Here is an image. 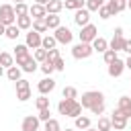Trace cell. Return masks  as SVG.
<instances>
[{
  "label": "cell",
  "instance_id": "7a4b0ae2",
  "mask_svg": "<svg viewBox=\"0 0 131 131\" xmlns=\"http://www.w3.org/2000/svg\"><path fill=\"white\" fill-rule=\"evenodd\" d=\"M0 23H2L4 27L16 23V14H14V6H12V4H2V6H0Z\"/></svg>",
  "mask_w": 131,
  "mask_h": 131
},
{
  "label": "cell",
  "instance_id": "8fae6325",
  "mask_svg": "<svg viewBox=\"0 0 131 131\" xmlns=\"http://www.w3.org/2000/svg\"><path fill=\"white\" fill-rule=\"evenodd\" d=\"M37 90H39L41 94H49V92H53V90H55V80H53L51 76L43 78V80L37 84Z\"/></svg>",
  "mask_w": 131,
  "mask_h": 131
},
{
  "label": "cell",
  "instance_id": "ee69618b",
  "mask_svg": "<svg viewBox=\"0 0 131 131\" xmlns=\"http://www.w3.org/2000/svg\"><path fill=\"white\" fill-rule=\"evenodd\" d=\"M53 66H55V70H57V72H63V70H66V61H63L61 57L53 59Z\"/></svg>",
  "mask_w": 131,
  "mask_h": 131
},
{
  "label": "cell",
  "instance_id": "7dc6e473",
  "mask_svg": "<svg viewBox=\"0 0 131 131\" xmlns=\"http://www.w3.org/2000/svg\"><path fill=\"white\" fill-rule=\"evenodd\" d=\"M121 51H125V53L131 55V39H125V41H123V49H121Z\"/></svg>",
  "mask_w": 131,
  "mask_h": 131
},
{
  "label": "cell",
  "instance_id": "277c9868",
  "mask_svg": "<svg viewBox=\"0 0 131 131\" xmlns=\"http://www.w3.org/2000/svg\"><path fill=\"white\" fill-rule=\"evenodd\" d=\"M82 31H80V41L82 43H92L96 37H98V29L92 25V23H88V25H84V27H80Z\"/></svg>",
  "mask_w": 131,
  "mask_h": 131
},
{
  "label": "cell",
  "instance_id": "4dcf8cb0",
  "mask_svg": "<svg viewBox=\"0 0 131 131\" xmlns=\"http://www.w3.org/2000/svg\"><path fill=\"white\" fill-rule=\"evenodd\" d=\"M80 115H82V104H80L78 100H74V102H72V108H70V113H68V117L76 119V117H80Z\"/></svg>",
  "mask_w": 131,
  "mask_h": 131
},
{
  "label": "cell",
  "instance_id": "f546056e",
  "mask_svg": "<svg viewBox=\"0 0 131 131\" xmlns=\"http://www.w3.org/2000/svg\"><path fill=\"white\" fill-rule=\"evenodd\" d=\"M61 96H63V98H72V100H76V98H78V90H76L74 86H66V88L61 90Z\"/></svg>",
  "mask_w": 131,
  "mask_h": 131
},
{
  "label": "cell",
  "instance_id": "2e32d148",
  "mask_svg": "<svg viewBox=\"0 0 131 131\" xmlns=\"http://www.w3.org/2000/svg\"><path fill=\"white\" fill-rule=\"evenodd\" d=\"M106 6L111 8V12H113V16H115L117 12H123V10L127 8V0H108Z\"/></svg>",
  "mask_w": 131,
  "mask_h": 131
},
{
  "label": "cell",
  "instance_id": "681fc988",
  "mask_svg": "<svg viewBox=\"0 0 131 131\" xmlns=\"http://www.w3.org/2000/svg\"><path fill=\"white\" fill-rule=\"evenodd\" d=\"M4 33H6V27H4V25H2V23H0V37H2V35H4Z\"/></svg>",
  "mask_w": 131,
  "mask_h": 131
},
{
  "label": "cell",
  "instance_id": "44dd1931",
  "mask_svg": "<svg viewBox=\"0 0 131 131\" xmlns=\"http://www.w3.org/2000/svg\"><path fill=\"white\" fill-rule=\"evenodd\" d=\"M72 98H61L59 102H57V113L59 115H63V117H68V113H70V108H72Z\"/></svg>",
  "mask_w": 131,
  "mask_h": 131
},
{
  "label": "cell",
  "instance_id": "e0dca14e",
  "mask_svg": "<svg viewBox=\"0 0 131 131\" xmlns=\"http://www.w3.org/2000/svg\"><path fill=\"white\" fill-rule=\"evenodd\" d=\"M61 8H63V2H61V0H49V2L45 4L47 14H59Z\"/></svg>",
  "mask_w": 131,
  "mask_h": 131
},
{
  "label": "cell",
  "instance_id": "8d00e7d4",
  "mask_svg": "<svg viewBox=\"0 0 131 131\" xmlns=\"http://www.w3.org/2000/svg\"><path fill=\"white\" fill-rule=\"evenodd\" d=\"M35 106H37L39 111H41V108H49V98H47L45 94H41V96L35 100Z\"/></svg>",
  "mask_w": 131,
  "mask_h": 131
},
{
  "label": "cell",
  "instance_id": "e575fe53",
  "mask_svg": "<svg viewBox=\"0 0 131 131\" xmlns=\"http://www.w3.org/2000/svg\"><path fill=\"white\" fill-rule=\"evenodd\" d=\"M102 4H104V0H86V8H88L90 12H96Z\"/></svg>",
  "mask_w": 131,
  "mask_h": 131
},
{
  "label": "cell",
  "instance_id": "d6986e66",
  "mask_svg": "<svg viewBox=\"0 0 131 131\" xmlns=\"http://www.w3.org/2000/svg\"><path fill=\"white\" fill-rule=\"evenodd\" d=\"M90 45H92V49H94V51H98V53H104V51L108 49V41H106L104 37H96Z\"/></svg>",
  "mask_w": 131,
  "mask_h": 131
},
{
  "label": "cell",
  "instance_id": "1f68e13d",
  "mask_svg": "<svg viewBox=\"0 0 131 131\" xmlns=\"http://www.w3.org/2000/svg\"><path fill=\"white\" fill-rule=\"evenodd\" d=\"M98 131H111L113 129V125H111V119H106V117H100L98 119V127H96Z\"/></svg>",
  "mask_w": 131,
  "mask_h": 131
},
{
  "label": "cell",
  "instance_id": "9a60e30c",
  "mask_svg": "<svg viewBox=\"0 0 131 131\" xmlns=\"http://www.w3.org/2000/svg\"><path fill=\"white\" fill-rule=\"evenodd\" d=\"M29 14H31L33 20H35V18H45L47 10H45L43 4H33V6H29Z\"/></svg>",
  "mask_w": 131,
  "mask_h": 131
},
{
  "label": "cell",
  "instance_id": "f6af8a7d",
  "mask_svg": "<svg viewBox=\"0 0 131 131\" xmlns=\"http://www.w3.org/2000/svg\"><path fill=\"white\" fill-rule=\"evenodd\" d=\"M14 84H16V90H25V88H31V86H29V80H25V78L16 80Z\"/></svg>",
  "mask_w": 131,
  "mask_h": 131
},
{
  "label": "cell",
  "instance_id": "4fadbf2b",
  "mask_svg": "<svg viewBox=\"0 0 131 131\" xmlns=\"http://www.w3.org/2000/svg\"><path fill=\"white\" fill-rule=\"evenodd\" d=\"M12 55H14V61H16V66H23V61L29 57V47H27V45H16Z\"/></svg>",
  "mask_w": 131,
  "mask_h": 131
},
{
  "label": "cell",
  "instance_id": "6da1fadb",
  "mask_svg": "<svg viewBox=\"0 0 131 131\" xmlns=\"http://www.w3.org/2000/svg\"><path fill=\"white\" fill-rule=\"evenodd\" d=\"M100 100H104V94H102V92H98V90H88V92L82 94L80 104H82V108H90V106H94V104L100 102Z\"/></svg>",
  "mask_w": 131,
  "mask_h": 131
},
{
  "label": "cell",
  "instance_id": "c3c4849f",
  "mask_svg": "<svg viewBox=\"0 0 131 131\" xmlns=\"http://www.w3.org/2000/svg\"><path fill=\"white\" fill-rule=\"evenodd\" d=\"M125 68H127V70H131V55L125 59Z\"/></svg>",
  "mask_w": 131,
  "mask_h": 131
},
{
  "label": "cell",
  "instance_id": "7402d4cb",
  "mask_svg": "<svg viewBox=\"0 0 131 131\" xmlns=\"http://www.w3.org/2000/svg\"><path fill=\"white\" fill-rule=\"evenodd\" d=\"M0 66H2V68H10V66H14V55L8 53V51H0Z\"/></svg>",
  "mask_w": 131,
  "mask_h": 131
},
{
  "label": "cell",
  "instance_id": "ac0fdd59",
  "mask_svg": "<svg viewBox=\"0 0 131 131\" xmlns=\"http://www.w3.org/2000/svg\"><path fill=\"white\" fill-rule=\"evenodd\" d=\"M16 27H18L20 31H27V29H31V27H33V18H31V14L16 16Z\"/></svg>",
  "mask_w": 131,
  "mask_h": 131
},
{
  "label": "cell",
  "instance_id": "f35d334b",
  "mask_svg": "<svg viewBox=\"0 0 131 131\" xmlns=\"http://www.w3.org/2000/svg\"><path fill=\"white\" fill-rule=\"evenodd\" d=\"M102 57H104V63L108 66L111 61H115V59H117V51H115V49H106V51L102 53Z\"/></svg>",
  "mask_w": 131,
  "mask_h": 131
},
{
  "label": "cell",
  "instance_id": "7bdbcfd3",
  "mask_svg": "<svg viewBox=\"0 0 131 131\" xmlns=\"http://www.w3.org/2000/svg\"><path fill=\"white\" fill-rule=\"evenodd\" d=\"M37 117H39V121H43V123H45V121H49V119H51V111H49V108H41Z\"/></svg>",
  "mask_w": 131,
  "mask_h": 131
},
{
  "label": "cell",
  "instance_id": "9c48e42d",
  "mask_svg": "<svg viewBox=\"0 0 131 131\" xmlns=\"http://www.w3.org/2000/svg\"><path fill=\"white\" fill-rule=\"evenodd\" d=\"M41 33H37V31H29L27 33V41H25V45L29 47V49H37V47H41Z\"/></svg>",
  "mask_w": 131,
  "mask_h": 131
},
{
  "label": "cell",
  "instance_id": "6f0895ef",
  "mask_svg": "<svg viewBox=\"0 0 131 131\" xmlns=\"http://www.w3.org/2000/svg\"><path fill=\"white\" fill-rule=\"evenodd\" d=\"M111 131H115V129H111Z\"/></svg>",
  "mask_w": 131,
  "mask_h": 131
},
{
  "label": "cell",
  "instance_id": "11a10c76",
  "mask_svg": "<svg viewBox=\"0 0 131 131\" xmlns=\"http://www.w3.org/2000/svg\"><path fill=\"white\" fill-rule=\"evenodd\" d=\"M66 131H76V129H72V127H68V129H66Z\"/></svg>",
  "mask_w": 131,
  "mask_h": 131
},
{
  "label": "cell",
  "instance_id": "ab89813d",
  "mask_svg": "<svg viewBox=\"0 0 131 131\" xmlns=\"http://www.w3.org/2000/svg\"><path fill=\"white\" fill-rule=\"evenodd\" d=\"M16 98L20 102H27L31 98V88H25V90H16Z\"/></svg>",
  "mask_w": 131,
  "mask_h": 131
},
{
  "label": "cell",
  "instance_id": "60d3db41",
  "mask_svg": "<svg viewBox=\"0 0 131 131\" xmlns=\"http://www.w3.org/2000/svg\"><path fill=\"white\" fill-rule=\"evenodd\" d=\"M33 57H35L37 61H45V59H47V49H43V47H37Z\"/></svg>",
  "mask_w": 131,
  "mask_h": 131
},
{
  "label": "cell",
  "instance_id": "cb8c5ba5",
  "mask_svg": "<svg viewBox=\"0 0 131 131\" xmlns=\"http://www.w3.org/2000/svg\"><path fill=\"white\" fill-rule=\"evenodd\" d=\"M6 78H8L10 82L20 80V68H18V66H10V68L6 70Z\"/></svg>",
  "mask_w": 131,
  "mask_h": 131
},
{
  "label": "cell",
  "instance_id": "ffe728a7",
  "mask_svg": "<svg viewBox=\"0 0 131 131\" xmlns=\"http://www.w3.org/2000/svg\"><path fill=\"white\" fill-rule=\"evenodd\" d=\"M37 63H39V61H37V59H35L33 55H29V57H27V59L23 61L20 70H23V72H27V74H33V72L37 70Z\"/></svg>",
  "mask_w": 131,
  "mask_h": 131
},
{
  "label": "cell",
  "instance_id": "d6a6232c",
  "mask_svg": "<svg viewBox=\"0 0 131 131\" xmlns=\"http://www.w3.org/2000/svg\"><path fill=\"white\" fill-rule=\"evenodd\" d=\"M14 14H16V16L29 14V6H27L25 2H16V4H14Z\"/></svg>",
  "mask_w": 131,
  "mask_h": 131
},
{
  "label": "cell",
  "instance_id": "74e56055",
  "mask_svg": "<svg viewBox=\"0 0 131 131\" xmlns=\"http://www.w3.org/2000/svg\"><path fill=\"white\" fill-rule=\"evenodd\" d=\"M96 12H98V16H100V18H104V20L113 16V12H111V8H108L106 4H102V6H100V8L96 10Z\"/></svg>",
  "mask_w": 131,
  "mask_h": 131
},
{
  "label": "cell",
  "instance_id": "816d5d0a",
  "mask_svg": "<svg viewBox=\"0 0 131 131\" xmlns=\"http://www.w3.org/2000/svg\"><path fill=\"white\" fill-rule=\"evenodd\" d=\"M84 131H98V129H94V127H88V129H84Z\"/></svg>",
  "mask_w": 131,
  "mask_h": 131
},
{
  "label": "cell",
  "instance_id": "f907efd6",
  "mask_svg": "<svg viewBox=\"0 0 131 131\" xmlns=\"http://www.w3.org/2000/svg\"><path fill=\"white\" fill-rule=\"evenodd\" d=\"M47 2H49V0H35V4H43V6H45Z\"/></svg>",
  "mask_w": 131,
  "mask_h": 131
},
{
  "label": "cell",
  "instance_id": "30bf717a",
  "mask_svg": "<svg viewBox=\"0 0 131 131\" xmlns=\"http://www.w3.org/2000/svg\"><path fill=\"white\" fill-rule=\"evenodd\" d=\"M123 72H125V61H123V59L117 57L115 61L108 63V76H111V78H119Z\"/></svg>",
  "mask_w": 131,
  "mask_h": 131
},
{
  "label": "cell",
  "instance_id": "680465c9",
  "mask_svg": "<svg viewBox=\"0 0 131 131\" xmlns=\"http://www.w3.org/2000/svg\"><path fill=\"white\" fill-rule=\"evenodd\" d=\"M129 82H131V80H129Z\"/></svg>",
  "mask_w": 131,
  "mask_h": 131
},
{
  "label": "cell",
  "instance_id": "f5cc1de1",
  "mask_svg": "<svg viewBox=\"0 0 131 131\" xmlns=\"http://www.w3.org/2000/svg\"><path fill=\"white\" fill-rule=\"evenodd\" d=\"M2 74H4V68H2V66H0V78H2Z\"/></svg>",
  "mask_w": 131,
  "mask_h": 131
},
{
  "label": "cell",
  "instance_id": "83f0119b",
  "mask_svg": "<svg viewBox=\"0 0 131 131\" xmlns=\"http://www.w3.org/2000/svg\"><path fill=\"white\" fill-rule=\"evenodd\" d=\"M18 35H20V29H18L16 25H8V27H6V33H4V37H8V39H12V41H14Z\"/></svg>",
  "mask_w": 131,
  "mask_h": 131
},
{
  "label": "cell",
  "instance_id": "ba28073f",
  "mask_svg": "<svg viewBox=\"0 0 131 131\" xmlns=\"http://www.w3.org/2000/svg\"><path fill=\"white\" fill-rule=\"evenodd\" d=\"M123 41H125V37H123V27H117V29H115V35H113V39H111V43H108V49L121 51V49H123Z\"/></svg>",
  "mask_w": 131,
  "mask_h": 131
},
{
  "label": "cell",
  "instance_id": "484cf974",
  "mask_svg": "<svg viewBox=\"0 0 131 131\" xmlns=\"http://www.w3.org/2000/svg\"><path fill=\"white\" fill-rule=\"evenodd\" d=\"M55 45H57V41H55L53 35H45V37L41 39V47H43V49H53Z\"/></svg>",
  "mask_w": 131,
  "mask_h": 131
},
{
  "label": "cell",
  "instance_id": "5bb4252c",
  "mask_svg": "<svg viewBox=\"0 0 131 131\" xmlns=\"http://www.w3.org/2000/svg\"><path fill=\"white\" fill-rule=\"evenodd\" d=\"M117 108H119V111L129 119V117H131V96H121V98H119Z\"/></svg>",
  "mask_w": 131,
  "mask_h": 131
},
{
  "label": "cell",
  "instance_id": "7c38bea8",
  "mask_svg": "<svg viewBox=\"0 0 131 131\" xmlns=\"http://www.w3.org/2000/svg\"><path fill=\"white\" fill-rule=\"evenodd\" d=\"M39 117H33V115H29V117H25L23 119V125H20V129L23 131H39Z\"/></svg>",
  "mask_w": 131,
  "mask_h": 131
},
{
  "label": "cell",
  "instance_id": "f1b7e54d",
  "mask_svg": "<svg viewBox=\"0 0 131 131\" xmlns=\"http://www.w3.org/2000/svg\"><path fill=\"white\" fill-rule=\"evenodd\" d=\"M41 72H43L45 76H51V74L55 72V66H53V61H51V59H45V61H41Z\"/></svg>",
  "mask_w": 131,
  "mask_h": 131
},
{
  "label": "cell",
  "instance_id": "52a82bcc",
  "mask_svg": "<svg viewBox=\"0 0 131 131\" xmlns=\"http://www.w3.org/2000/svg\"><path fill=\"white\" fill-rule=\"evenodd\" d=\"M74 23L78 25V27H84V25H88L90 23V10L84 6V8H78V10H74Z\"/></svg>",
  "mask_w": 131,
  "mask_h": 131
},
{
  "label": "cell",
  "instance_id": "8992f818",
  "mask_svg": "<svg viewBox=\"0 0 131 131\" xmlns=\"http://www.w3.org/2000/svg\"><path fill=\"white\" fill-rule=\"evenodd\" d=\"M111 125H113L115 131H123V129L127 127V117H125L119 108H115V111H113V117H111Z\"/></svg>",
  "mask_w": 131,
  "mask_h": 131
},
{
  "label": "cell",
  "instance_id": "b9f144b4",
  "mask_svg": "<svg viewBox=\"0 0 131 131\" xmlns=\"http://www.w3.org/2000/svg\"><path fill=\"white\" fill-rule=\"evenodd\" d=\"M90 111H92V115H102V113H104V100H100V102H96L94 106H90Z\"/></svg>",
  "mask_w": 131,
  "mask_h": 131
},
{
  "label": "cell",
  "instance_id": "bcb514c9",
  "mask_svg": "<svg viewBox=\"0 0 131 131\" xmlns=\"http://www.w3.org/2000/svg\"><path fill=\"white\" fill-rule=\"evenodd\" d=\"M57 57H59V49H55V47H53V49H47V59L53 61V59H57Z\"/></svg>",
  "mask_w": 131,
  "mask_h": 131
},
{
  "label": "cell",
  "instance_id": "d590c367",
  "mask_svg": "<svg viewBox=\"0 0 131 131\" xmlns=\"http://www.w3.org/2000/svg\"><path fill=\"white\" fill-rule=\"evenodd\" d=\"M45 131H61L59 121H57V119H49V121H45Z\"/></svg>",
  "mask_w": 131,
  "mask_h": 131
},
{
  "label": "cell",
  "instance_id": "d4e9b609",
  "mask_svg": "<svg viewBox=\"0 0 131 131\" xmlns=\"http://www.w3.org/2000/svg\"><path fill=\"white\" fill-rule=\"evenodd\" d=\"M63 6H66V10H78V8L86 6V0H66Z\"/></svg>",
  "mask_w": 131,
  "mask_h": 131
},
{
  "label": "cell",
  "instance_id": "5b68a950",
  "mask_svg": "<svg viewBox=\"0 0 131 131\" xmlns=\"http://www.w3.org/2000/svg\"><path fill=\"white\" fill-rule=\"evenodd\" d=\"M53 37H55V41H57V43H61V45H68V43H72V39H74L72 31H70L68 27H61V25L55 29Z\"/></svg>",
  "mask_w": 131,
  "mask_h": 131
},
{
  "label": "cell",
  "instance_id": "3957f363",
  "mask_svg": "<svg viewBox=\"0 0 131 131\" xmlns=\"http://www.w3.org/2000/svg\"><path fill=\"white\" fill-rule=\"evenodd\" d=\"M94 53V49H92V45L90 43H76L74 47H72V55L76 57V59H86V57H90Z\"/></svg>",
  "mask_w": 131,
  "mask_h": 131
},
{
  "label": "cell",
  "instance_id": "603a6c76",
  "mask_svg": "<svg viewBox=\"0 0 131 131\" xmlns=\"http://www.w3.org/2000/svg\"><path fill=\"white\" fill-rule=\"evenodd\" d=\"M45 23H47V29H57L61 25V18L57 14H45Z\"/></svg>",
  "mask_w": 131,
  "mask_h": 131
},
{
  "label": "cell",
  "instance_id": "db71d44e",
  "mask_svg": "<svg viewBox=\"0 0 131 131\" xmlns=\"http://www.w3.org/2000/svg\"><path fill=\"white\" fill-rule=\"evenodd\" d=\"M127 8H129V10H131V0H127Z\"/></svg>",
  "mask_w": 131,
  "mask_h": 131
},
{
  "label": "cell",
  "instance_id": "4316f807",
  "mask_svg": "<svg viewBox=\"0 0 131 131\" xmlns=\"http://www.w3.org/2000/svg\"><path fill=\"white\" fill-rule=\"evenodd\" d=\"M33 31H37V33H45V31H49L45 18H35V20H33Z\"/></svg>",
  "mask_w": 131,
  "mask_h": 131
},
{
  "label": "cell",
  "instance_id": "9f6ffc18",
  "mask_svg": "<svg viewBox=\"0 0 131 131\" xmlns=\"http://www.w3.org/2000/svg\"><path fill=\"white\" fill-rule=\"evenodd\" d=\"M14 2H25V0H14Z\"/></svg>",
  "mask_w": 131,
  "mask_h": 131
},
{
  "label": "cell",
  "instance_id": "836d02e7",
  "mask_svg": "<svg viewBox=\"0 0 131 131\" xmlns=\"http://www.w3.org/2000/svg\"><path fill=\"white\" fill-rule=\"evenodd\" d=\"M90 127V119L88 117H76V129H88Z\"/></svg>",
  "mask_w": 131,
  "mask_h": 131
}]
</instances>
